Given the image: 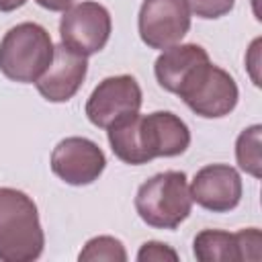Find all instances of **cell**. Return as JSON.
Segmentation results:
<instances>
[{
    "label": "cell",
    "instance_id": "obj_1",
    "mask_svg": "<svg viewBox=\"0 0 262 262\" xmlns=\"http://www.w3.org/2000/svg\"><path fill=\"white\" fill-rule=\"evenodd\" d=\"M106 137L113 154L131 166L156 158H176L190 145L188 125L170 111L125 117L106 129Z\"/></svg>",
    "mask_w": 262,
    "mask_h": 262
},
{
    "label": "cell",
    "instance_id": "obj_2",
    "mask_svg": "<svg viewBox=\"0 0 262 262\" xmlns=\"http://www.w3.org/2000/svg\"><path fill=\"white\" fill-rule=\"evenodd\" d=\"M45 233L35 201L10 186L0 188V260L33 262L43 254Z\"/></svg>",
    "mask_w": 262,
    "mask_h": 262
},
{
    "label": "cell",
    "instance_id": "obj_3",
    "mask_svg": "<svg viewBox=\"0 0 262 262\" xmlns=\"http://www.w3.org/2000/svg\"><path fill=\"white\" fill-rule=\"evenodd\" d=\"M192 209L186 174L166 170L147 178L135 194L139 219L154 229H176Z\"/></svg>",
    "mask_w": 262,
    "mask_h": 262
},
{
    "label": "cell",
    "instance_id": "obj_4",
    "mask_svg": "<svg viewBox=\"0 0 262 262\" xmlns=\"http://www.w3.org/2000/svg\"><path fill=\"white\" fill-rule=\"evenodd\" d=\"M53 41L45 27L18 23L0 41V72L18 84H33L53 59Z\"/></svg>",
    "mask_w": 262,
    "mask_h": 262
},
{
    "label": "cell",
    "instance_id": "obj_5",
    "mask_svg": "<svg viewBox=\"0 0 262 262\" xmlns=\"http://www.w3.org/2000/svg\"><path fill=\"white\" fill-rule=\"evenodd\" d=\"M184 104L203 119H221L229 115L239 98L237 84L223 68L203 61L180 84L176 92Z\"/></svg>",
    "mask_w": 262,
    "mask_h": 262
},
{
    "label": "cell",
    "instance_id": "obj_6",
    "mask_svg": "<svg viewBox=\"0 0 262 262\" xmlns=\"http://www.w3.org/2000/svg\"><path fill=\"white\" fill-rule=\"evenodd\" d=\"M111 31V12L106 10V6L92 0L72 4L68 10H63V16L59 20L61 43L84 57L102 51L108 43Z\"/></svg>",
    "mask_w": 262,
    "mask_h": 262
},
{
    "label": "cell",
    "instance_id": "obj_7",
    "mask_svg": "<svg viewBox=\"0 0 262 262\" xmlns=\"http://www.w3.org/2000/svg\"><path fill=\"white\" fill-rule=\"evenodd\" d=\"M190 29V8L186 0H143L137 14L141 41L151 49L178 45Z\"/></svg>",
    "mask_w": 262,
    "mask_h": 262
},
{
    "label": "cell",
    "instance_id": "obj_8",
    "mask_svg": "<svg viewBox=\"0 0 262 262\" xmlns=\"http://www.w3.org/2000/svg\"><path fill=\"white\" fill-rule=\"evenodd\" d=\"M141 88L139 82L129 76H108L92 90L86 100V117L94 127L108 129L117 121L139 113L141 108Z\"/></svg>",
    "mask_w": 262,
    "mask_h": 262
},
{
    "label": "cell",
    "instance_id": "obj_9",
    "mask_svg": "<svg viewBox=\"0 0 262 262\" xmlns=\"http://www.w3.org/2000/svg\"><path fill=\"white\" fill-rule=\"evenodd\" d=\"M106 168V156L88 137H66L51 151L53 174L72 186H86L100 178Z\"/></svg>",
    "mask_w": 262,
    "mask_h": 262
},
{
    "label": "cell",
    "instance_id": "obj_10",
    "mask_svg": "<svg viewBox=\"0 0 262 262\" xmlns=\"http://www.w3.org/2000/svg\"><path fill=\"white\" fill-rule=\"evenodd\" d=\"M192 203L211 211L227 213L233 211L242 201V176L229 164H209L201 168L192 184L188 186Z\"/></svg>",
    "mask_w": 262,
    "mask_h": 262
},
{
    "label": "cell",
    "instance_id": "obj_11",
    "mask_svg": "<svg viewBox=\"0 0 262 262\" xmlns=\"http://www.w3.org/2000/svg\"><path fill=\"white\" fill-rule=\"evenodd\" d=\"M88 74V57L68 49L63 43L53 49V59L35 82L39 94L49 102H68Z\"/></svg>",
    "mask_w": 262,
    "mask_h": 262
},
{
    "label": "cell",
    "instance_id": "obj_12",
    "mask_svg": "<svg viewBox=\"0 0 262 262\" xmlns=\"http://www.w3.org/2000/svg\"><path fill=\"white\" fill-rule=\"evenodd\" d=\"M203 61H209L207 49H203L196 43H178L164 49L158 55L154 63V74L158 84L166 92L176 94L184 78Z\"/></svg>",
    "mask_w": 262,
    "mask_h": 262
},
{
    "label": "cell",
    "instance_id": "obj_13",
    "mask_svg": "<svg viewBox=\"0 0 262 262\" xmlns=\"http://www.w3.org/2000/svg\"><path fill=\"white\" fill-rule=\"evenodd\" d=\"M194 258L201 262H242L235 233L221 229H203L192 242Z\"/></svg>",
    "mask_w": 262,
    "mask_h": 262
},
{
    "label": "cell",
    "instance_id": "obj_14",
    "mask_svg": "<svg viewBox=\"0 0 262 262\" xmlns=\"http://www.w3.org/2000/svg\"><path fill=\"white\" fill-rule=\"evenodd\" d=\"M262 127L260 125H252L248 129H244L237 139H235V160H237V166L254 176V178H260L262 176Z\"/></svg>",
    "mask_w": 262,
    "mask_h": 262
},
{
    "label": "cell",
    "instance_id": "obj_15",
    "mask_svg": "<svg viewBox=\"0 0 262 262\" xmlns=\"http://www.w3.org/2000/svg\"><path fill=\"white\" fill-rule=\"evenodd\" d=\"M80 262H125L127 260V250L123 246L121 239L113 237V235H96L92 239L86 242V246L82 248V252L78 254Z\"/></svg>",
    "mask_w": 262,
    "mask_h": 262
},
{
    "label": "cell",
    "instance_id": "obj_16",
    "mask_svg": "<svg viewBox=\"0 0 262 262\" xmlns=\"http://www.w3.org/2000/svg\"><path fill=\"white\" fill-rule=\"evenodd\" d=\"M237 242H239V254H242V262H258L262 256V235L258 227H248V229H239L237 233Z\"/></svg>",
    "mask_w": 262,
    "mask_h": 262
},
{
    "label": "cell",
    "instance_id": "obj_17",
    "mask_svg": "<svg viewBox=\"0 0 262 262\" xmlns=\"http://www.w3.org/2000/svg\"><path fill=\"white\" fill-rule=\"evenodd\" d=\"M190 12H194L199 18H221L227 12H231L235 0H186Z\"/></svg>",
    "mask_w": 262,
    "mask_h": 262
},
{
    "label": "cell",
    "instance_id": "obj_18",
    "mask_svg": "<svg viewBox=\"0 0 262 262\" xmlns=\"http://www.w3.org/2000/svg\"><path fill=\"white\" fill-rule=\"evenodd\" d=\"M135 258H137V262H166V260L176 262L178 260V252L172 246L164 244V242L151 239V242L141 244V248H139Z\"/></svg>",
    "mask_w": 262,
    "mask_h": 262
},
{
    "label": "cell",
    "instance_id": "obj_19",
    "mask_svg": "<svg viewBox=\"0 0 262 262\" xmlns=\"http://www.w3.org/2000/svg\"><path fill=\"white\" fill-rule=\"evenodd\" d=\"M35 2L41 8L51 10V12H63V10H68L74 4V0H35Z\"/></svg>",
    "mask_w": 262,
    "mask_h": 262
},
{
    "label": "cell",
    "instance_id": "obj_20",
    "mask_svg": "<svg viewBox=\"0 0 262 262\" xmlns=\"http://www.w3.org/2000/svg\"><path fill=\"white\" fill-rule=\"evenodd\" d=\"M25 4H27V0H0V12H12Z\"/></svg>",
    "mask_w": 262,
    "mask_h": 262
}]
</instances>
